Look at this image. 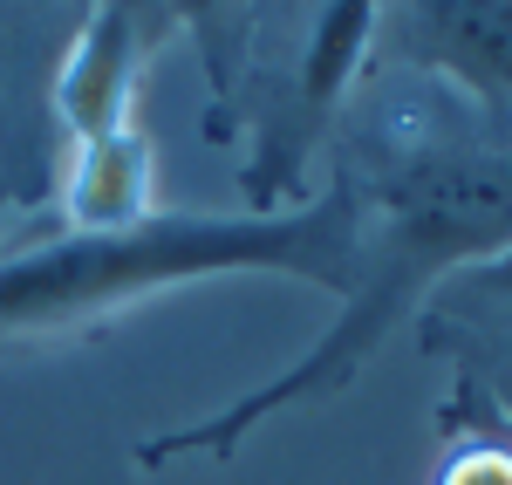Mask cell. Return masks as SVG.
<instances>
[{
	"label": "cell",
	"mask_w": 512,
	"mask_h": 485,
	"mask_svg": "<svg viewBox=\"0 0 512 485\" xmlns=\"http://www.w3.org/2000/svg\"><path fill=\"white\" fill-rule=\"evenodd\" d=\"M335 185L355 199L362 281L342 301L335 328L274 383L233 397L226 410L178 424L137 445V465L158 472L171 458H233L267 417L342 397L369 356L403 322L424 315L437 287L465 281L512 253V117L478 110L472 96L410 69L362 62L328 130Z\"/></svg>",
	"instance_id": "obj_1"
},
{
	"label": "cell",
	"mask_w": 512,
	"mask_h": 485,
	"mask_svg": "<svg viewBox=\"0 0 512 485\" xmlns=\"http://www.w3.org/2000/svg\"><path fill=\"white\" fill-rule=\"evenodd\" d=\"M212 274H287L335 301L362 281L355 199L328 178L287 212H151L123 233H55L0 260V349L89 335L144 294Z\"/></svg>",
	"instance_id": "obj_2"
},
{
	"label": "cell",
	"mask_w": 512,
	"mask_h": 485,
	"mask_svg": "<svg viewBox=\"0 0 512 485\" xmlns=\"http://www.w3.org/2000/svg\"><path fill=\"white\" fill-rule=\"evenodd\" d=\"M376 69L431 76L478 110L512 117V7L506 0H424V7H376L369 35Z\"/></svg>",
	"instance_id": "obj_3"
},
{
	"label": "cell",
	"mask_w": 512,
	"mask_h": 485,
	"mask_svg": "<svg viewBox=\"0 0 512 485\" xmlns=\"http://www.w3.org/2000/svg\"><path fill=\"white\" fill-rule=\"evenodd\" d=\"M417 335H424V356L451 363L458 383L485 390L512 417V301H478L458 287H437L417 315Z\"/></svg>",
	"instance_id": "obj_4"
},
{
	"label": "cell",
	"mask_w": 512,
	"mask_h": 485,
	"mask_svg": "<svg viewBox=\"0 0 512 485\" xmlns=\"http://www.w3.org/2000/svg\"><path fill=\"white\" fill-rule=\"evenodd\" d=\"M444 465L431 485H512V417L485 390L451 376V404L437 410Z\"/></svg>",
	"instance_id": "obj_5"
},
{
	"label": "cell",
	"mask_w": 512,
	"mask_h": 485,
	"mask_svg": "<svg viewBox=\"0 0 512 485\" xmlns=\"http://www.w3.org/2000/svg\"><path fill=\"white\" fill-rule=\"evenodd\" d=\"M458 294H478V301H512V253L506 260H492V267H478L465 281H451Z\"/></svg>",
	"instance_id": "obj_6"
}]
</instances>
